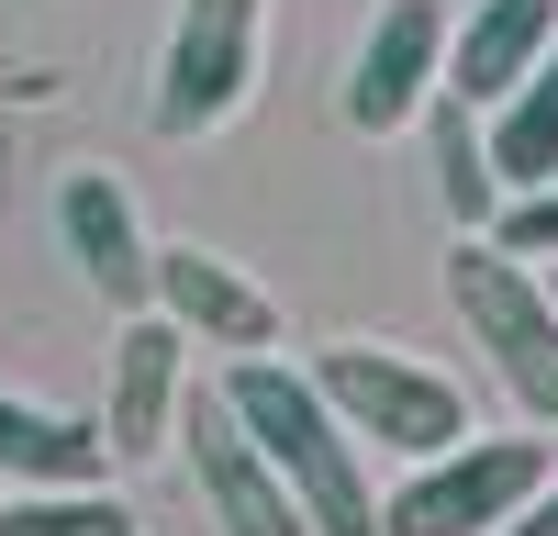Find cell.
Here are the masks:
<instances>
[{"label":"cell","mask_w":558,"mask_h":536,"mask_svg":"<svg viewBox=\"0 0 558 536\" xmlns=\"http://www.w3.org/2000/svg\"><path fill=\"white\" fill-rule=\"evenodd\" d=\"M223 402H235V425L268 447V470L291 480V503L313 514V536H380V491H368V459H357V436L347 414L324 402L313 369H291V357H235L223 369Z\"/></svg>","instance_id":"1"},{"label":"cell","mask_w":558,"mask_h":536,"mask_svg":"<svg viewBox=\"0 0 558 536\" xmlns=\"http://www.w3.org/2000/svg\"><path fill=\"white\" fill-rule=\"evenodd\" d=\"M447 302H458V325L481 336V357L502 369V391H514L536 425H558V291H547V268L502 257L492 235H458L447 246Z\"/></svg>","instance_id":"2"},{"label":"cell","mask_w":558,"mask_h":536,"mask_svg":"<svg viewBox=\"0 0 558 536\" xmlns=\"http://www.w3.org/2000/svg\"><path fill=\"white\" fill-rule=\"evenodd\" d=\"M547 480V436H458L436 459H402V491H380V536H502Z\"/></svg>","instance_id":"3"},{"label":"cell","mask_w":558,"mask_h":536,"mask_svg":"<svg viewBox=\"0 0 558 536\" xmlns=\"http://www.w3.org/2000/svg\"><path fill=\"white\" fill-rule=\"evenodd\" d=\"M313 380H324V402L347 414V436H357V447L436 459V447L470 436V391H458L447 369H425V357H402V346L347 336V346H324V357H313Z\"/></svg>","instance_id":"4"},{"label":"cell","mask_w":558,"mask_h":536,"mask_svg":"<svg viewBox=\"0 0 558 536\" xmlns=\"http://www.w3.org/2000/svg\"><path fill=\"white\" fill-rule=\"evenodd\" d=\"M268 57V0H179L168 57H157V134H213L246 112Z\"/></svg>","instance_id":"5"},{"label":"cell","mask_w":558,"mask_h":536,"mask_svg":"<svg viewBox=\"0 0 558 536\" xmlns=\"http://www.w3.org/2000/svg\"><path fill=\"white\" fill-rule=\"evenodd\" d=\"M179 459H191V491L213 503V525L223 536H313V514L291 503V480L268 470V447L235 425V402H223V380L213 391H191L179 402Z\"/></svg>","instance_id":"6"},{"label":"cell","mask_w":558,"mask_h":536,"mask_svg":"<svg viewBox=\"0 0 558 536\" xmlns=\"http://www.w3.org/2000/svg\"><path fill=\"white\" fill-rule=\"evenodd\" d=\"M447 0H380V23L357 34L347 68V123L357 134H413V112L447 89Z\"/></svg>","instance_id":"7"},{"label":"cell","mask_w":558,"mask_h":536,"mask_svg":"<svg viewBox=\"0 0 558 536\" xmlns=\"http://www.w3.org/2000/svg\"><path fill=\"white\" fill-rule=\"evenodd\" d=\"M57 235L78 257V280L101 291L112 313H146L157 302V246H146V212H134V191L112 168H68L57 179Z\"/></svg>","instance_id":"8"},{"label":"cell","mask_w":558,"mask_h":536,"mask_svg":"<svg viewBox=\"0 0 558 536\" xmlns=\"http://www.w3.org/2000/svg\"><path fill=\"white\" fill-rule=\"evenodd\" d=\"M179 402H191V336L146 302V313H123V336H112V391H101L112 459H157L179 436Z\"/></svg>","instance_id":"9"},{"label":"cell","mask_w":558,"mask_h":536,"mask_svg":"<svg viewBox=\"0 0 558 536\" xmlns=\"http://www.w3.org/2000/svg\"><path fill=\"white\" fill-rule=\"evenodd\" d=\"M157 313L191 346H223V357H268L279 346V302L213 246H157Z\"/></svg>","instance_id":"10"},{"label":"cell","mask_w":558,"mask_h":536,"mask_svg":"<svg viewBox=\"0 0 558 536\" xmlns=\"http://www.w3.org/2000/svg\"><path fill=\"white\" fill-rule=\"evenodd\" d=\"M547 45H558V0H470V12L447 23V89L502 112Z\"/></svg>","instance_id":"11"},{"label":"cell","mask_w":558,"mask_h":536,"mask_svg":"<svg viewBox=\"0 0 558 536\" xmlns=\"http://www.w3.org/2000/svg\"><path fill=\"white\" fill-rule=\"evenodd\" d=\"M413 134H425V168H436V202L458 235H481V223L502 212V168H492V112L458 101V89H436L425 112H413Z\"/></svg>","instance_id":"12"},{"label":"cell","mask_w":558,"mask_h":536,"mask_svg":"<svg viewBox=\"0 0 558 536\" xmlns=\"http://www.w3.org/2000/svg\"><path fill=\"white\" fill-rule=\"evenodd\" d=\"M101 470H112V436L101 425L0 391V480H101Z\"/></svg>","instance_id":"13"},{"label":"cell","mask_w":558,"mask_h":536,"mask_svg":"<svg viewBox=\"0 0 558 536\" xmlns=\"http://www.w3.org/2000/svg\"><path fill=\"white\" fill-rule=\"evenodd\" d=\"M492 168L502 191H536V179H558V45L525 68V89L492 112Z\"/></svg>","instance_id":"14"},{"label":"cell","mask_w":558,"mask_h":536,"mask_svg":"<svg viewBox=\"0 0 558 536\" xmlns=\"http://www.w3.org/2000/svg\"><path fill=\"white\" fill-rule=\"evenodd\" d=\"M0 536H146L101 480H12L0 491Z\"/></svg>","instance_id":"15"},{"label":"cell","mask_w":558,"mask_h":536,"mask_svg":"<svg viewBox=\"0 0 558 536\" xmlns=\"http://www.w3.org/2000/svg\"><path fill=\"white\" fill-rule=\"evenodd\" d=\"M481 235H492L502 257H536V268H547V257H558V179H536V191H502V212L481 223Z\"/></svg>","instance_id":"16"},{"label":"cell","mask_w":558,"mask_h":536,"mask_svg":"<svg viewBox=\"0 0 558 536\" xmlns=\"http://www.w3.org/2000/svg\"><path fill=\"white\" fill-rule=\"evenodd\" d=\"M502 536H558V470H547V480L525 491V514H514V525H502Z\"/></svg>","instance_id":"17"},{"label":"cell","mask_w":558,"mask_h":536,"mask_svg":"<svg viewBox=\"0 0 558 536\" xmlns=\"http://www.w3.org/2000/svg\"><path fill=\"white\" fill-rule=\"evenodd\" d=\"M547 291H558V257H547Z\"/></svg>","instance_id":"18"},{"label":"cell","mask_w":558,"mask_h":536,"mask_svg":"<svg viewBox=\"0 0 558 536\" xmlns=\"http://www.w3.org/2000/svg\"><path fill=\"white\" fill-rule=\"evenodd\" d=\"M0 491H12V480H0Z\"/></svg>","instance_id":"19"}]
</instances>
